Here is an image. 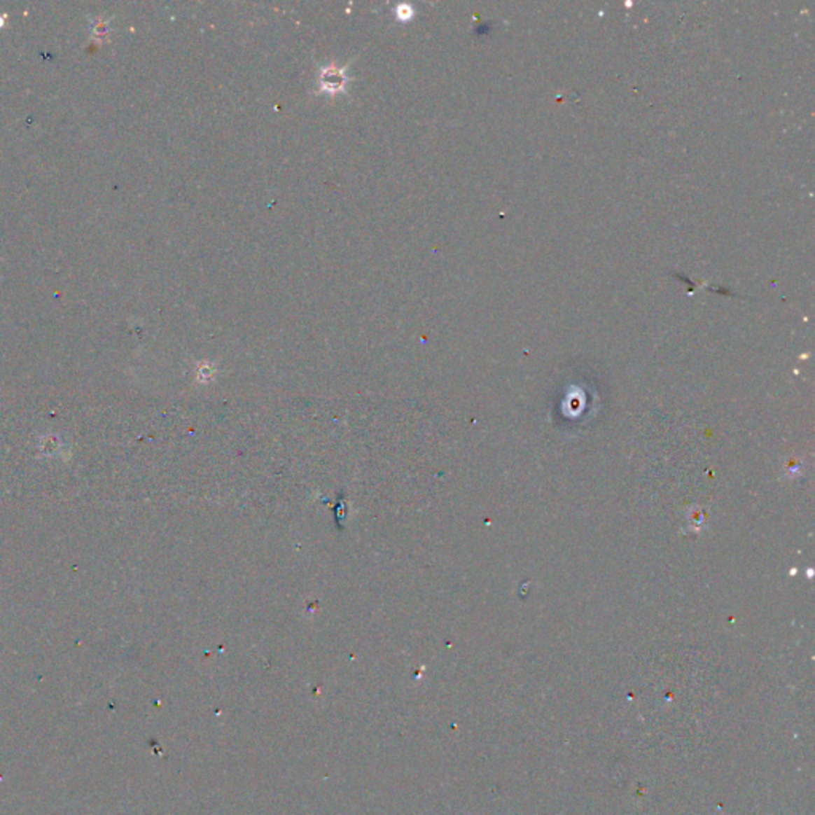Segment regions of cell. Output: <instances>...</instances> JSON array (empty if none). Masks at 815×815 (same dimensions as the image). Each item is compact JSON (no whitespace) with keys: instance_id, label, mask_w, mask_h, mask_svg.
<instances>
[{"instance_id":"2","label":"cell","mask_w":815,"mask_h":815,"mask_svg":"<svg viewBox=\"0 0 815 815\" xmlns=\"http://www.w3.org/2000/svg\"><path fill=\"white\" fill-rule=\"evenodd\" d=\"M395 15H397V18L400 21H408V20H411L412 16H415V10H412V7H410V5L403 4V5H398Z\"/></svg>"},{"instance_id":"1","label":"cell","mask_w":815,"mask_h":815,"mask_svg":"<svg viewBox=\"0 0 815 815\" xmlns=\"http://www.w3.org/2000/svg\"><path fill=\"white\" fill-rule=\"evenodd\" d=\"M347 71V66L344 67H337L335 64H330V66H325L320 69V74H319V91L325 92V95H330V96H336V95H341V92H346V85L349 81V77L346 75Z\"/></svg>"}]
</instances>
